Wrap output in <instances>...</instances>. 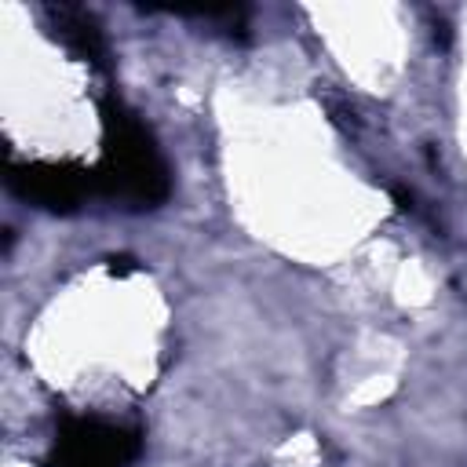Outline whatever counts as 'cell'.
<instances>
[{"instance_id": "obj_1", "label": "cell", "mask_w": 467, "mask_h": 467, "mask_svg": "<svg viewBox=\"0 0 467 467\" xmlns=\"http://www.w3.org/2000/svg\"><path fill=\"white\" fill-rule=\"evenodd\" d=\"M99 117H102V161L95 168L99 193L131 212L161 208L171 197V175L150 128L113 91L102 95Z\"/></svg>"}, {"instance_id": "obj_2", "label": "cell", "mask_w": 467, "mask_h": 467, "mask_svg": "<svg viewBox=\"0 0 467 467\" xmlns=\"http://www.w3.org/2000/svg\"><path fill=\"white\" fill-rule=\"evenodd\" d=\"M142 449L135 423L62 412L44 467H128Z\"/></svg>"}, {"instance_id": "obj_3", "label": "cell", "mask_w": 467, "mask_h": 467, "mask_svg": "<svg viewBox=\"0 0 467 467\" xmlns=\"http://www.w3.org/2000/svg\"><path fill=\"white\" fill-rule=\"evenodd\" d=\"M7 190L44 212H77L99 193L95 168L73 161H7Z\"/></svg>"}, {"instance_id": "obj_4", "label": "cell", "mask_w": 467, "mask_h": 467, "mask_svg": "<svg viewBox=\"0 0 467 467\" xmlns=\"http://www.w3.org/2000/svg\"><path fill=\"white\" fill-rule=\"evenodd\" d=\"M51 15V26H55V36L84 62H95V66H106V40H102V29L99 22L84 11V7H69V4H51L47 7Z\"/></svg>"}, {"instance_id": "obj_5", "label": "cell", "mask_w": 467, "mask_h": 467, "mask_svg": "<svg viewBox=\"0 0 467 467\" xmlns=\"http://www.w3.org/2000/svg\"><path fill=\"white\" fill-rule=\"evenodd\" d=\"M109 270H113V274H128V270H131V259H124V255H120V259H109Z\"/></svg>"}]
</instances>
